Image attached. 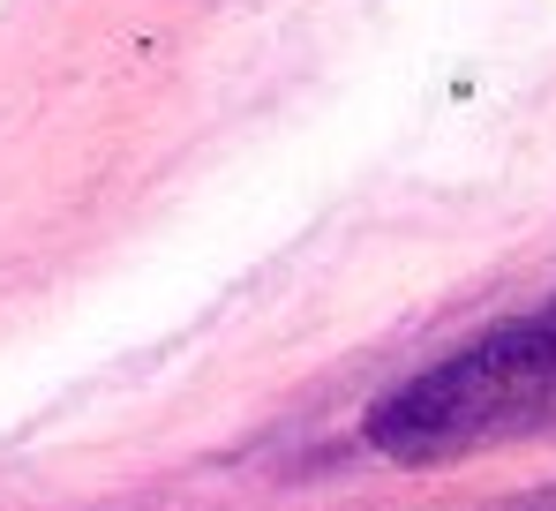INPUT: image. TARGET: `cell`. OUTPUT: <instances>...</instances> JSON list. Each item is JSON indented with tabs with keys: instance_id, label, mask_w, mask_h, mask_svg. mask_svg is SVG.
Returning <instances> with one entry per match:
<instances>
[{
	"instance_id": "1",
	"label": "cell",
	"mask_w": 556,
	"mask_h": 511,
	"mask_svg": "<svg viewBox=\"0 0 556 511\" xmlns=\"http://www.w3.org/2000/svg\"><path fill=\"white\" fill-rule=\"evenodd\" d=\"M542 428H556V294L406 376L369 407L362 436L391 466H452L466 451L519 444Z\"/></svg>"
}]
</instances>
